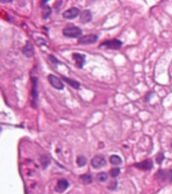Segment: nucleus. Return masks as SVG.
Returning <instances> with one entry per match:
<instances>
[{"mask_svg": "<svg viewBox=\"0 0 172 194\" xmlns=\"http://www.w3.org/2000/svg\"><path fill=\"white\" fill-rule=\"evenodd\" d=\"M62 33L66 38H80L82 35V29L77 27H67L62 29Z\"/></svg>", "mask_w": 172, "mask_h": 194, "instance_id": "1", "label": "nucleus"}, {"mask_svg": "<svg viewBox=\"0 0 172 194\" xmlns=\"http://www.w3.org/2000/svg\"><path fill=\"white\" fill-rule=\"evenodd\" d=\"M122 41L119 40H106L102 43L100 45V48L103 49H111V50H119L120 48L122 47Z\"/></svg>", "mask_w": 172, "mask_h": 194, "instance_id": "2", "label": "nucleus"}, {"mask_svg": "<svg viewBox=\"0 0 172 194\" xmlns=\"http://www.w3.org/2000/svg\"><path fill=\"white\" fill-rule=\"evenodd\" d=\"M99 36L97 34H87L84 35L79 40V44L80 45H92L95 44L98 40Z\"/></svg>", "mask_w": 172, "mask_h": 194, "instance_id": "3", "label": "nucleus"}, {"mask_svg": "<svg viewBox=\"0 0 172 194\" xmlns=\"http://www.w3.org/2000/svg\"><path fill=\"white\" fill-rule=\"evenodd\" d=\"M31 96H32V101H31V106L36 107V102H37V79L32 78V91H31Z\"/></svg>", "mask_w": 172, "mask_h": 194, "instance_id": "4", "label": "nucleus"}, {"mask_svg": "<svg viewBox=\"0 0 172 194\" xmlns=\"http://www.w3.org/2000/svg\"><path fill=\"white\" fill-rule=\"evenodd\" d=\"M91 163H92V166L94 168H96V169H100V168H102V167H104L106 165V160H105V158H104L103 156H96V157H94V158L92 159Z\"/></svg>", "mask_w": 172, "mask_h": 194, "instance_id": "5", "label": "nucleus"}, {"mask_svg": "<svg viewBox=\"0 0 172 194\" xmlns=\"http://www.w3.org/2000/svg\"><path fill=\"white\" fill-rule=\"evenodd\" d=\"M48 81L50 83V85L53 87H54L55 89H57V90H62V89H64V84H62V82L56 76L48 75Z\"/></svg>", "mask_w": 172, "mask_h": 194, "instance_id": "6", "label": "nucleus"}, {"mask_svg": "<svg viewBox=\"0 0 172 194\" xmlns=\"http://www.w3.org/2000/svg\"><path fill=\"white\" fill-rule=\"evenodd\" d=\"M79 14H80V10L79 9H77V7H71L70 9L65 10V11L62 13V16H64L65 18H66V19H74Z\"/></svg>", "mask_w": 172, "mask_h": 194, "instance_id": "7", "label": "nucleus"}, {"mask_svg": "<svg viewBox=\"0 0 172 194\" xmlns=\"http://www.w3.org/2000/svg\"><path fill=\"white\" fill-rule=\"evenodd\" d=\"M72 59L75 60V63H76V65H77V68H83L84 67L85 61H86V58H85L84 55L75 53V54H72Z\"/></svg>", "mask_w": 172, "mask_h": 194, "instance_id": "8", "label": "nucleus"}, {"mask_svg": "<svg viewBox=\"0 0 172 194\" xmlns=\"http://www.w3.org/2000/svg\"><path fill=\"white\" fill-rule=\"evenodd\" d=\"M135 167H137L138 169H140V170L146 171V170H150L151 168L153 167V163H152V161L148 159V160H145V161L140 162V163L135 164Z\"/></svg>", "mask_w": 172, "mask_h": 194, "instance_id": "9", "label": "nucleus"}, {"mask_svg": "<svg viewBox=\"0 0 172 194\" xmlns=\"http://www.w3.org/2000/svg\"><path fill=\"white\" fill-rule=\"evenodd\" d=\"M69 181L65 179H59L57 181V184L55 186V190L57 192H64L69 188Z\"/></svg>", "mask_w": 172, "mask_h": 194, "instance_id": "10", "label": "nucleus"}, {"mask_svg": "<svg viewBox=\"0 0 172 194\" xmlns=\"http://www.w3.org/2000/svg\"><path fill=\"white\" fill-rule=\"evenodd\" d=\"M92 12L90 10H84L82 13H81V16H80V20L83 23H87L89 21L92 20Z\"/></svg>", "mask_w": 172, "mask_h": 194, "instance_id": "11", "label": "nucleus"}, {"mask_svg": "<svg viewBox=\"0 0 172 194\" xmlns=\"http://www.w3.org/2000/svg\"><path fill=\"white\" fill-rule=\"evenodd\" d=\"M61 79L64 80L65 82H66L69 85L71 86V87H72L74 89H79L80 88V83L77 82V81H76V80H72V79H70V78H67V77H65V76H62L61 77Z\"/></svg>", "mask_w": 172, "mask_h": 194, "instance_id": "12", "label": "nucleus"}, {"mask_svg": "<svg viewBox=\"0 0 172 194\" xmlns=\"http://www.w3.org/2000/svg\"><path fill=\"white\" fill-rule=\"evenodd\" d=\"M23 53L26 55L27 57H31V55L33 54V50H32V46H31V44L29 43V41H27L26 46L23 48Z\"/></svg>", "mask_w": 172, "mask_h": 194, "instance_id": "13", "label": "nucleus"}, {"mask_svg": "<svg viewBox=\"0 0 172 194\" xmlns=\"http://www.w3.org/2000/svg\"><path fill=\"white\" fill-rule=\"evenodd\" d=\"M110 162H111V164H113V165H120L122 163V159L120 158L119 156L114 155V156L110 157Z\"/></svg>", "mask_w": 172, "mask_h": 194, "instance_id": "14", "label": "nucleus"}, {"mask_svg": "<svg viewBox=\"0 0 172 194\" xmlns=\"http://www.w3.org/2000/svg\"><path fill=\"white\" fill-rule=\"evenodd\" d=\"M108 179V174L105 172H101L97 175V180L100 181V182H105Z\"/></svg>", "mask_w": 172, "mask_h": 194, "instance_id": "15", "label": "nucleus"}, {"mask_svg": "<svg viewBox=\"0 0 172 194\" xmlns=\"http://www.w3.org/2000/svg\"><path fill=\"white\" fill-rule=\"evenodd\" d=\"M80 178L82 179V181L85 183V184H90V183H92V181H93V179H92V176H91V175H89V174L82 175Z\"/></svg>", "mask_w": 172, "mask_h": 194, "instance_id": "16", "label": "nucleus"}, {"mask_svg": "<svg viewBox=\"0 0 172 194\" xmlns=\"http://www.w3.org/2000/svg\"><path fill=\"white\" fill-rule=\"evenodd\" d=\"M77 166H80V167H84L87 164V159L85 158L84 156H79L77 157Z\"/></svg>", "mask_w": 172, "mask_h": 194, "instance_id": "17", "label": "nucleus"}, {"mask_svg": "<svg viewBox=\"0 0 172 194\" xmlns=\"http://www.w3.org/2000/svg\"><path fill=\"white\" fill-rule=\"evenodd\" d=\"M40 162H41V164H42V167L43 168H46V166H47L48 164H49V158L47 156H41L40 157Z\"/></svg>", "mask_w": 172, "mask_h": 194, "instance_id": "18", "label": "nucleus"}, {"mask_svg": "<svg viewBox=\"0 0 172 194\" xmlns=\"http://www.w3.org/2000/svg\"><path fill=\"white\" fill-rule=\"evenodd\" d=\"M42 11H43V18H47L51 13V9L49 6H44L42 8Z\"/></svg>", "mask_w": 172, "mask_h": 194, "instance_id": "19", "label": "nucleus"}, {"mask_svg": "<svg viewBox=\"0 0 172 194\" xmlns=\"http://www.w3.org/2000/svg\"><path fill=\"white\" fill-rule=\"evenodd\" d=\"M110 174H111V176H112L113 178H116V177L120 174V169H119V168H115V169H112L111 172H110Z\"/></svg>", "mask_w": 172, "mask_h": 194, "instance_id": "20", "label": "nucleus"}, {"mask_svg": "<svg viewBox=\"0 0 172 194\" xmlns=\"http://www.w3.org/2000/svg\"><path fill=\"white\" fill-rule=\"evenodd\" d=\"M164 160V154L163 153H159L157 156H156V162H157L158 164H161Z\"/></svg>", "mask_w": 172, "mask_h": 194, "instance_id": "21", "label": "nucleus"}, {"mask_svg": "<svg viewBox=\"0 0 172 194\" xmlns=\"http://www.w3.org/2000/svg\"><path fill=\"white\" fill-rule=\"evenodd\" d=\"M49 59H50L51 61H53V62L54 63V64H57V63H59V61H57V60H56V59H54V58H53V56H51V55L49 56Z\"/></svg>", "mask_w": 172, "mask_h": 194, "instance_id": "22", "label": "nucleus"}, {"mask_svg": "<svg viewBox=\"0 0 172 194\" xmlns=\"http://www.w3.org/2000/svg\"><path fill=\"white\" fill-rule=\"evenodd\" d=\"M171 146H172V143H171Z\"/></svg>", "mask_w": 172, "mask_h": 194, "instance_id": "23", "label": "nucleus"}]
</instances>
